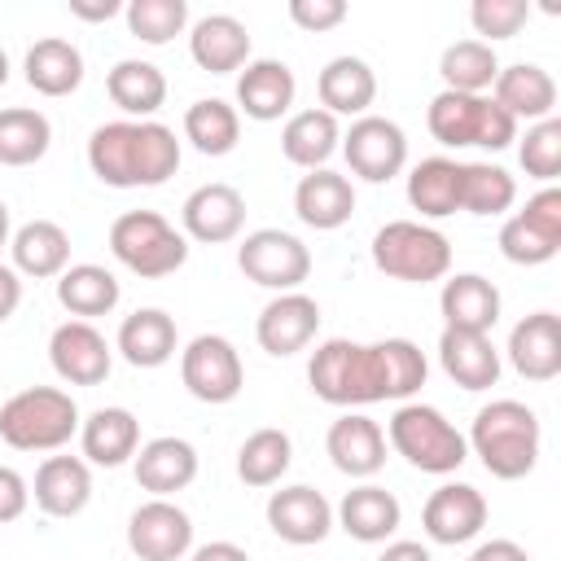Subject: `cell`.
I'll use <instances>...</instances> for the list:
<instances>
[{
	"mask_svg": "<svg viewBox=\"0 0 561 561\" xmlns=\"http://www.w3.org/2000/svg\"><path fill=\"white\" fill-rule=\"evenodd\" d=\"M438 364L460 390H491L500 381V351L491 333H465V329H443L438 337Z\"/></svg>",
	"mask_w": 561,
	"mask_h": 561,
	"instance_id": "cell-24",
	"label": "cell"
},
{
	"mask_svg": "<svg viewBox=\"0 0 561 561\" xmlns=\"http://www.w3.org/2000/svg\"><path fill=\"white\" fill-rule=\"evenodd\" d=\"M105 92L110 101L127 114V118H153L167 105V75L153 61L140 57H123L114 61V70L105 75Z\"/></svg>",
	"mask_w": 561,
	"mask_h": 561,
	"instance_id": "cell-32",
	"label": "cell"
},
{
	"mask_svg": "<svg viewBox=\"0 0 561 561\" xmlns=\"http://www.w3.org/2000/svg\"><path fill=\"white\" fill-rule=\"evenodd\" d=\"M267 526L285 539V543H320L333 530V504L316 491V486H280L267 500Z\"/></svg>",
	"mask_w": 561,
	"mask_h": 561,
	"instance_id": "cell-17",
	"label": "cell"
},
{
	"mask_svg": "<svg viewBox=\"0 0 561 561\" xmlns=\"http://www.w3.org/2000/svg\"><path fill=\"white\" fill-rule=\"evenodd\" d=\"M289 22L320 35L346 22V0H289Z\"/></svg>",
	"mask_w": 561,
	"mask_h": 561,
	"instance_id": "cell-47",
	"label": "cell"
},
{
	"mask_svg": "<svg viewBox=\"0 0 561 561\" xmlns=\"http://www.w3.org/2000/svg\"><path fill=\"white\" fill-rule=\"evenodd\" d=\"M438 311H443V329H465V333H491L500 320V289L478 276V272H456L443 280L438 294Z\"/></svg>",
	"mask_w": 561,
	"mask_h": 561,
	"instance_id": "cell-23",
	"label": "cell"
},
{
	"mask_svg": "<svg viewBox=\"0 0 561 561\" xmlns=\"http://www.w3.org/2000/svg\"><path fill=\"white\" fill-rule=\"evenodd\" d=\"M118 355L131 368H162L175 355V320L162 307H140L118 324Z\"/></svg>",
	"mask_w": 561,
	"mask_h": 561,
	"instance_id": "cell-33",
	"label": "cell"
},
{
	"mask_svg": "<svg viewBox=\"0 0 561 561\" xmlns=\"http://www.w3.org/2000/svg\"><path fill=\"white\" fill-rule=\"evenodd\" d=\"M123 18L140 44L158 48V44H171L188 26V0H131Z\"/></svg>",
	"mask_w": 561,
	"mask_h": 561,
	"instance_id": "cell-43",
	"label": "cell"
},
{
	"mask_svg": "<svg viewBox=\"0 0 561 561\" xmlns=\"http://www.w3.org/2000/svg\"><path fill=\"white\" fill-rule=\"evenodd\" d=\"M316 92H320V110H329L333 118L337 114H364L377 101V75L364 57L342 53L320 70Z\"/></svg>",
	"mask_w": 561,
	"mask_h": 561,
	"instance_id": "cell-31",
	"label": "cell"
},
{
	"mask_svg": "<svg viewBox=\"0 0 561 561\" xmlns=\"http://www.w3.org/2000/svg\"><path fill=\"white\" fill-rule=\"evenodd\" d=\"M237 267L245 272V280L276 289V294H294L307 276H311V250L280 228H259L237 245Z\"/></svg>",
	"mask_w": 561,
	"mask_h": 561,
	"instance_id": "cell-9",
	"label": "cell"
},
{
	"mask_svg": "<svg viewBox=\"0 0 561 561\" xmlns=\"http://www.w3.org/2000/svg\"><path fill=\"white\" fill-rule=\"evenodd\" d=\"M188 53H193V61L202 70L232 75V70H241L250 61V31L232 13H206L202 22H193Z\"/></svg>",
	"mask_w": 561,
	"mask_h": 561,
	"instance_id": "cell-27",
	"label": "cell"
},
{
	"mask_svg": "<svg viewBox=\"0 0 561 561\" xmlns=\"http://www.w3.org/2000/svg\"><path fill=\"white\" fill-rule=\"evenodd\" d=\"M184 140L206 158H224L241 140V114L219 96H202L184 110Z\"/></svg>",
	"mask_w": 561,
	"mask_h": 561,
	"instance_id": "cell-38",
	"label": "cell"
},
{
	"mask_svg": "<svg viewBox=\"0 0 561 561\" xmlns=\"http://www.w3.org/2000/svg\"><path fill=\"white\" fill-rule=\"evenodd\" d=\"M333 517H337V526L351 539H359V543H386L399 530L403 508H399V500L386 486L364 482V486H355V491L342 495V504L333 508Z\"/></svg>",
	"mask_w": 561,
	"mask_h": 561,
	"instance_id": "cell-28",
	"label": "cell"
},
{
	"mask_svg": "<svg viewBox=\"0 0 561 561\" xmlns=\"http://www.w3.org/2000/svg\"><path fill=\"white\" fill-rule=\"evenodd\" d=\"M48 359H53V373L61 381H70V386H101L110 377L114 351H110V342L88 320H66L48 337Z\"/></svg>",
	"mask_w": 561,
	"mask_h": 561,
	"instance_id": "cell-13",
	"label": "cell"
},
{
	"mask_svg": "<svg viewBox=\"0 0 561 561\" xmlns=\"http://www.w3.org/2000/svg\"><path fill=\"white\" fill-rule=\"evenodd\" d=\"M294 215L307 228H316V232L342 228L355 215V188H351V180L337 175V171H329V167L302 175L298 188H294Z\"/></svg>",
	"mask_w": 561,
	"mask_h": 561,
	"instance_id": "cell-25",
	"label": "cell"
},
{
	"mask_svg": "<svg viewBox=\"0 0 561 561\" xmlns=\"http://www.w3.org/2000/svg\"><path fill=\"white\" fill-rule=\"evenodd\" d=\"M26 83L39 92V96H70L79 83H83V53L70 44V39H35L26 48Z\"/></svg>",
	"mask_w": 561,
	"mask_h": 561,
	"instance_id": "cell-34",
	"label": "cell"
},
{
	"mask_svg": "<svg viewBox=\"0 0 561 561\" xmlns=\"http://www.w3.org/2000/svg\"><path fill=\"white\" fill-rule=\"evenodd\" d=\"M123 9H127L123 0H70V18H79V22H110Z\"/></svg>",
	"mask_w": 561,
	"mask_h": 561,
	"instance_id": "cell-50",
	"label": "cell"
},
{
	"mask_svg": "<svg viewBox=\"0 0 561 561\" xmlns=\"http://www.w3.org/2000/svg\"><path fill=\"white\" fill-rule=\"evenodd\" d=\"M491 101L517 123V118H552L557 110V83L543 66L535 61H517V66H500L495 83H491Z\"/></svg>",
	"mask_w": 561,
	"mask_h": 561,
	"instance_id": "cell-22",
	"label": "cell"
},
{
	"mask_svg": "<svg viewBox=\"0 0 561 561\" xmlns=\"http://www.w3.org/2000/svg\"><path fill=\"white\" fill-rule=\"evenodd\" d=\"M26 504H31L26 478H22L18 469L0 465V526H4V522H18V517L26 513Z\"/></svg>",
	"mask_w": 561,
	"mask_h": 561,
	"instance_id": "cell-49",
	"label": "cell"
},
{
	"mask_svg": "<svg viewBox=\"0 0 561 561\" xmlns=\"http://www.w3.org/2000/svg\"><path fill=\"white\" fill-rule=\"evenodd\" d=\"M13 250V272L18 276H35V280H53L70 267V237L61 224L53 219H31L9 237Z\"/></svg>",
	"mask_w": 561,
	"mask_h": 561,
	"instance_id": "cell-29",
	"label": "cell"
},
{
	"mask_svg": "<svg viewBox=\"0 0 561 561\" xmlns=\"http://www.w3.org/2000/svg\"><path fill=\"white\" fill-rule=\"evenodd\" d=\"M517 158H522V171L530 180L552 184L561 175V118H539L526 131V140L517 145Z\"/></svg>",
	"mask_w": 561,
	"mask_h": 561,
	"instance_id": "cell-44",
	"label": "cell"
},
{
	"mask_svg": "<svg viewBox=\"0 0 561 561\" xmlns=\"http://www.w3.org/2000/svg\"><path fill=\"white\" fill-rule=\"evenodd\" d=\"M289 460H294L289 434L267 425V430H254V434L241 443V451H237V478H241L245 486H272V482L285 478Z\"/></svg>",
	"mask_w": 561,
	"mask_h": 561,
	"instance_id": "cell-41",
	"label": "cell"
},
{
	"mask_svg": "<svg viewBox=\"0 0 561 561\" xmlns=\"http://www.w3.org/2000/svg\"><path fill=\"white\" fill-rule=\"evenodd\" d=\"M539 416L517 403V399H495L486 408H478L473 430H469V447L482 460V469L500 482H517L535 469L539 460Z\"/></svg>",
	"mask_w": 561,
	"mask_h": 561,
	"instance_id": "cell-3",
	"label": "cell"
},
{
	"mask_svg": "<svg viewBox=\"0 0 561 561\" xmlns=\"http://www.w3.org/2000/svg\"><path fill=\"white\" fill-rule=\"evenodd\" d=\"M430 136L447 149H465V145H478V149H508L517 140V123L491 101V96H469V92H438L430 101Z\"/></svg>",
	"mask_w": 561,
	"mask_h": 561,
	"instance_id": "cell-6",
	"label": "cell"
},
{
	"mask_svg": "<svg viewBox=\"0 0 561 561\" xmlns=\"http://www.w3.org/2000/svg\"><path fill=\"white\" fill-rule=\"evenodd\" d=\"M517 215H526L539 232H548V237H557L561 241V188H539L530 202H526V210H517Z\"/></svg>",
	"mask_w": 561,
	"mask_h": 561,
	"instance_id": "cell-48",
	"label": "cell"
},
{
	"mask_svg": "<svg viewBox=\"0 0 561 561\" xmlns=\"http://www.w3.org/2000/svg\"><path fill=\"white\" fill-rule=\"evenodd\" d=\"M438 75H443V88H447V92L482 96V92L495 83L500 61H495V48H491V44H482V39H456V44L443 48Z\"/></svg>",
	"mask_w": 561,
	"mask_h": 561,
	"instance_id": "cell-39",
	"label": "cell"
},
{
	"mask_svg": "<svg viewBox=\"0 0 561 561\" xmlns=\"http://www.w3.org/2000/svg\"><path fill=\"white\" fill-rule=\"evenodd\" d=\"M469 561H530V557H526V548L513 543V539H491V543H482Z\"/></svg>",
	"mask_w": 561,
	"mask_h": 561,
	"instance_id": "cell-51",
	"label": "cell"
},
{
	"mask_svg": "<svg viewBox=\"0 0 561 561\" xmlns=\"http://www.w3.org/2000/svg\"><path fill=\"white\" fill-rule=\"evenodd\" d=\"M9 245V206L0 202V250Z\"/></svg>",
	"mask_w": 561,
	"mask_h": 561,
	"instance_id": "cell-55",
	"label": "cell"
},
{
	"mask_svg": "<svg viewBox=\"0 0 561 561\" xmlns=\"http://www.w3.org/2000/svg\"><path fill=\"white\" fill-rule=\"evenodd\" d=\"M180 219H184V232L202 245H224L232 241L241 228H245V197L232 188V184H202L184 197L180 206Z\"/></svg>",
	"mask_w": 561,
	"mask_h": 561,
	"instance_id": "cell-15",
	"label": "cell"
},
{
	"mask_svg": "<svg viewBox=\"0 0 561 561\" xmlns=\"http://www.w3.org/2000/svg\"><path fill=\"white\" fill-rule=\"evenodd\" d=\"M526 18H530V0H473L469 9V22L482 35V44L513 39L526 26Z\"/></svg>",
	"mask_w": 561,
	"mask_h": 561,
	"instance_id": "cell-46",
	"label": "cell"
},
{
	"mask_svg": "<svg viewBox=\"0 0 561 561\" xmlns=\"http://www.w3.org/2000/svg\"><path fill=\"white\" fill-rule=\"evenodd\" d=\"M131 473H136L140 491H149L153 500H167L197 478V451H193V443L162 434V438H149L145 447H136Z\"/></svg>",
	"mask_w": 561,
	"mask_h": 561,
	"instance_id": "cell-18",
	"label": "cell"
},
{
	"mask_svg": "<svg viewBox=\"0 0 561 561\" xmlns=\"http://www.w3.org/2000/svg\"><path fill=\"white\" fill-rule=\"evenodd\" d=\"M110 250H114V259L127 272H136L145 280L171 276L188 259L184 232H175L158 210H127V215H118L110 224Z\"/></svg>",
	"mask_w": 561,
	"mask_h": 561,
	"instance_id": "cell-8",
	"label": "cell"
},
{
	"mask_svg": "<svg viewBox=\"0 0 561 561\" xmlns=\"http://www.w3.org/2000/svg\"><path fill=\"white\" fill-rule=\"evenodd\" d=\"M4 83H9V57L0 53V88H4Z\"/></svg>",
	"mask_w": 561,
	"mask_h": 561,
	"instance_id": "cell-56",
	"label": "cell"
},
{
	"mask_svg": "<svg viewBox=\"0 0 561 561\" xmlns=\"http://www.w3.org/2000/svg\"><path fill=\"white\" fill-rule=\"evenodd\" d=\"M18 302H22V280H18V272H13V267H4V263H0V324L18 311Z\"/></svg>",
	"mask_w": 561,
	"mask_h": 561,
	"instance_id": "cell-52",
	"label": "cell"
},
{
	"mask_svg": "<svg viewBox=\"0 0 561 561\" xmlns=\"http://www.w3.org/2000/svg\"><path fill=\"white\" fill-rule=\"evenodd\" d=\"M193 561H250V557H245V548H237L228 539H215V543H202L193 552Z\"/></svg>",
	"mask_w": 561,
	"mask_h": 561,
	"instance_id": "cell-53",
	"label": "cell"
},
{
	"mask_svg": "<svg viewBox=\"0 0 561 561\" xmlns=\"http://www.w3.org/2000/svg\"><path fill=\"white\" fill-rule=\"evenodd\" d=\"M75 430H79V408L70 390L57 386L18 390L0 408V438L13 451H57L75 438Z\"/></svg>",
	"mask_w": 561,
	"mask_h": 561,
	"instance_id": "cell-4",
	"label": "cell"
},
{
	"mask_svg": "<svg viewBox=\"0 0 561 561\" xmlns=\"http://www.w3.org/2000/svg\"><path fill=\"white\" fill-rule=\"evenodd\" d=\"M88 167L110 188H158L180 171V140L153 118L101 123L88 136Z\"/></svg>",
	"mask_w": 561,
	"mask_h": 561,
	"instance_id": "cell-2",
	"label": "cell"
},
{
	"mask_svg": "<svg viewBox=\"0 0 561 561\" xmlns=\"http://www.w3.org/2000/svg\"><path fill=\"white\" fill-rule=\"evenodd\" d=\"M180 381L197 403H232L245 386L241 355L219 333H197L180 351Z\"/></svg>",
	"mask_w": 561,
	"mask_h": 561,
	"instance_id": "cell-10",
	"label": "cell"
},
{
	"mask_svg": "<svg viewBox=\"0 0 561 561\" xmlns=\"http://www.w3.org/2000/svg\"><path fill=\"white\" fill-rule=\"evenodd\" d=\"M517 202V184L495 162H460V210L469 215H504Z\"/></svg>",
	"mask_w": 561,
	"mask_h": 561,
	"instance_id": "cell-42",
	"label": "cell"
},
{
	"mask_svg": "<svg viewBox=\"0 0 561 561\" xmlns=\"http://www.w3.org/2000/svg\"><path fill=\"white\" fill-rule=\"evenodd\" d=\"M79 443L83 456L101 469H118L136 456L140 447V421L127 408H96L83 425H79Z\"/></svg>",
	"mask_w": 561,
	"mask_h": 561,
	"instance_id": "cell-30",
	"label": "cell"
},
{
	"mask_svg": "<svg viewBox=\"0 0 561 561\" xmlns=\"http://www.w3.org/2000/svg\"><path fill=\"white\" fill-rule=\"evenodd\" d=\"M118 294L123 289H118L114 272L101 263H75L57 276V302L88 324H92V316H110L118 307Z\"/></svg>",
	"mask_w": 561,
	"mask_h": 561,
	"instance_id": "cell-36",
	"label": "cell"
},
{
	"mask_svg": "<svg viewBox=\"0 0 561 561\" xmlns=\"http://www.w3.org/2000/svg\"><path fill=\"white\" fill-rule=\"evenodd\" d=\"M373 263L394 280H443L451 272V241L421 219H390L373 237Z\"/></svg>",
	"mask_w": 561,
	"mask_h": 561,
	"instance_id": "cell-7",
	"label": "cell"
},
{
	"mask_svg": "<svg viewBox=\"0 0 561 561\" xmlns=\"http://www.w3.org/2000/svg\"><path fill=\"white\" fill-rule=\"evenodd\" d=\"M421 526H425V535H430L434 543H447V548L469 543V539L486 526V500H482V491L469 486V482H443V486L425 500Z\"/></svg>",
	"mask_w": 561,
	"mask_h": 561,
	"instance_id": "cell-14",
	"label": "cell"
},
{
	"mask_svg": "<svg viewBox=\"0 0 561 561\" xmlns=\"http://www.w3.org/2000/svg\"><path fill=\"white\" fill-rule=\"evenodd\" d=\"M294 92H298V79L285 61L276 57H259V61H245V70L237 75V105L245 110V118L254 123H276L289 105H294Z\"/></svg>",
	"mask_w": 561,
	"mask_h": 561,
	"instance_id": "cell-21",
	"label": "cell"
},
{
	"mask_svg": "<svg viewBox=\"0 0 561 561\" xmlns=\"http://www.w3.org/2000/svg\"><path fill=\"white\" fill-rule=\"evenodd\" d=\"M35 504L48 517H75L92 500V469L79 456H48L35 469Z\"/></svg>",
	"mask_w": 561,
	"mask_h": 561,
	"instance_id": "cell-26",
	"label": "cell"
},
{
	"mask_svg": "<svg viewBox=\"0 0 561 561\" xmlns=\"http://www.w3.org/2000/svg\"><path fill=\"white\" fill-rule=\"evenodd\" d=\"M316 329H320V307H316V298H307L302 289H294V294H276L263 311H259V320H254V337H259V346L267 351V355H294V351H302L311 337H316Z\"/></svg>",
	"mask_w": 561,
	"mask_h": 561,
	"instance_id": "cell-16",
	"label": "cell"
},
{
	"mask_svg": "<svg viewBox=\"0 0 561 561\" xmlns=\"http://www.w3.org/2000/svg\"><path fill=\"white\" fill-rule=\"evenodd\" d=\"M377 561H434V557H430V548H421L412 539H399V543H386V552Z\"/></svg>",
	"mask_w": 561,
	"mask_h": 561,
	"instance_id": "cell-54",
	"label": "cell"
},
{
	"mask_svg": "<svg viewBox=\"0 0 561 561\" xmlns=\"http://www.w3.org/2000/svg\"><path fill=\"white\" fill-rule=\"evenodd\" d=\"M425 355L408 337H381V342H351L329 337L311 351L307 381L316 399L333 408H359V403H403L425 386Z\"/></svg>",
	"mask_w": 561,
	"mask_h": 561,
	"instance_id": "cell-1",
	"label": "cell"
},
{
	"mask_svg": "<svg viewBox=\"0 0 561 561\" xmlns=\"http://www.w3.org/2000/svg\"><path fill=\"white\" fill-rule=\"evenodd\" d=\"M408 202L425 219H447L460 210V162L456 158H421L408 175Z\"/></svg>",
	"mask_w": 561,
	"mask_h": 561,
	"instance_id": "cell-37",
	"label": "cell"
},
{
	"mask_svg": "<svg viewBox=\"0 0 561 561\" xmlns=\"http://www.w3.org/2000/svg\"><path fill=\"white\" fill-rule=\"evenodd\" d=\"M48 145H53V123L39 110H26V105L0 110V162L4 167H31L48 153Z\"/></svg>",
	"mask_w": 561,
	"mask_h": 561,
	"instance_id": "cell-40",
	"label": "cell"
},
{
	"mask_svg": "<svg viewBox=\"0 0 561 561\" xmlns=\"http://www.w3.org/2000/svg\"><path fill=\"white\" fill-rule=\"evenodd\" d=\"M557 250H561V241L548 237V232H539L526 215H513V219H504V228H500V254H504L508 263H517V267H539V263L557 259Z\"/></svg>",
	"mask_w": 561,
	"mask_h": 561,
	"instance_id": "cell-45",
	"label": "cell"
},
{
	"mask_svg": "<svg viewBox=\"0 0 561 561\" xmlns=\"http://www.w3.org/2000/svg\"><path fill=\"white\" fill-rule=\"evenodd\" d=\"M324 451L333 460V469H342L346 478H373L386 465V434L373 416L346 412L329 425L324 434Z\"/></svg>",
	"mask_w": 561,
	"mask_h": 561,
	"instance_id": "cell-19",
	"label": "cell"
},
{
	"mask_svg": "<svg viewBox=\"0 0 561 561\" xmlns=\"http://www.w3.org/2000/svg\"><path fill=\"white\" fill-rule=\"evenodd\" d=\"M337 140H342V127H337V118L329 110H298L280 131V153L294 167L320 171L337 153Z\"/></svg>",
	"mask_w": 561,
	"mask_h": 561,
	"instance_id": "cell-35",
	"label": "cell"
},
{
	"mask_svg": "<svg viewBox=\"0 0 561 561\" xmlns=\"http://www.w3.org/2000/svg\"><path fill=\"white\" fill-rule=\"evenodd\" d=\"M386 434H390V447L421 473H456L469 456L465 434L430 403H399Z\"/></svg>",
	"mask_w": 561,
	"mask_h": 561,
	"instance_id": "cell-5",
	"label": "cell"
},
{
	"mask_svg": "<svg viewBox=\"0 0 561 561\" xmlns=\"http://www.w3.org/2000/svg\"><path fill=\"white\" fill-rule=\"evenodd\" d=\"M127 548L140 561H180L193 548V522L171 500H145L127 517Z\"/></svg>",
	"mask_w": 561,
	"mask_h": 561,
	"instance_id": "cell-12",
	"label": "cell"
},
{
	"mask_svg": "<svg viewBox=\"0 0 561 561\" xmlns=\"http://www.w3.org/2000/svg\"><path fill=\"white\" fill-rule=\"evenodd\" d=\"M342 153H346V167L368 180V184H386L403 171L408 162V136L394 118H381V114H359L351 123V131L342 136Z\"/></svg>",
	"mask_w": 561,
	"mask_h": 561,
	"instance_id": "cell-11",
	"label": "cell"
},
{
	"mask_svg": "<svg viewBox=\"0 0 561 561\" xmlns=\"http://www.w3.org/2000/svg\"><path fill=\"white\" fill-rule=\"evenodd\" d=\"M508 364L526 381H552L561 373V320L552 311H530L508 333Z\"/></svg>",
	"mask_w": 561,
	"mask_h": 561,
	"instance_id": "cell-20",
	"label": "cell"
}]
</instances>
